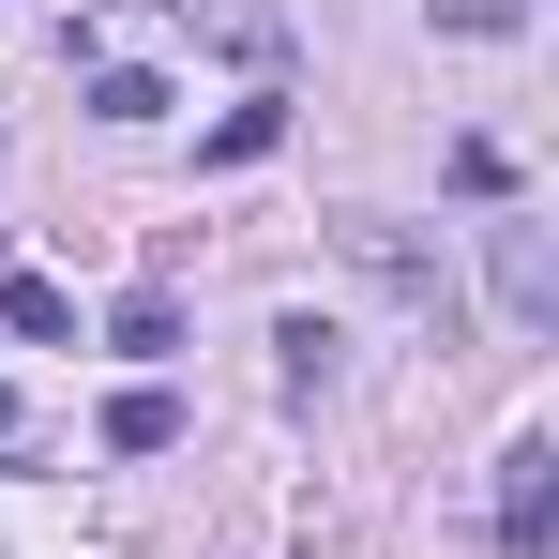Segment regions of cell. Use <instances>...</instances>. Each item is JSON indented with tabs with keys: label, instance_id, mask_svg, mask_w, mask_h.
<instances>
[{
	"label": "cell",
	"instance_id": "obj_6",
	"mask_svg": "<svg viewBox=\"0 0 559 559\" xmlns=\"http://www.w3.org/2000/svg\"><path fill=\"white\" fill-rule=\"evenodd\" d=\"M0 318H15L31 348H76V302H61V287H46V273H0Z\"/></svg>",
	"mask_w": 559,
	"mask_h": 559
},
{
	"label": "cell",
	"instance_id": "obj_9",
	"mask_svg": "<svg viewBox=\"0 0 559 559\" xmlns=\"http://www.w3.org/2000/svg\"><path fill=\"white\" fill-rule=\"evenodd\" d=\"M439 31H468V46H514V31H530V0H439Z\"/></svg>",
	"mask_w": 559,
	"mask_h": 559
},
{
	"label": "cell",
	"instance_id": "obj_5",
	"mask_svg": "<svg viewBox=\"0 0 559 559\" xmlns=\"http://www.w3.org/2000/svg\"><path fill=\"white\" fill-rule=\"evenodd\" d=\"M167 439H182V393H167V378H136V393L106 408V454H167Z\"/></svg>",
	"mask_w": 559,
	"mask_h": 559
},
{
	"label": "cell",
	"instance_id": "obj_7",
	"mask_svg": "<svg viewBox=\"0 0 559 559\" xmlns=\"http://www.w3.org/2000/svg\"><path fill=\"white\" fill-rule=\"evenodd\" d=\"M106 348H136V364H167V348H182V302H167V287H136V302L106 318Z\"/></svg>",
	"mask_w": 559,
	"mask_h": 559
},
{
	"label": "cell",
	"instance_id": "obj_1",
	"mask_svg": "<svg viewBox=\"0 0 559 559\" xmlns=\"http://www.w3.org/2000/svg\"><path fill=\"white\" fill-rule=\"evenodd\" d=\"M484 287H499V318H514V333H559V258H545V227H530V212H499V227H484Z\"/></svg>",
	"mask_w": 559,
	"mask_h": 559
},
{
	"label": "cell",
	"instance_id": "obj_8",
	"mask_svg": "<svg viewBox=\"0 0 559 559\" xmlns=\"http://www.w3.org/2000/svg\"><path fill=\"white\" fill-rule=\"evenodd\" d=\"M92 121H167V76H152V61H106V76H92Z\"/></svg>",
	"mask_w": 559,
	"mask_h": 559
},
{
	"label": "cell",
	"instance_id": "obj_10",
	"mask_svg": "<svg viewBox=\"0 0 559 559\" xmlns=\"http://www.w3.org/2000/svg\"><path fill=\"white\" fill-rule=\"evenodd\" d=\"M15 424H31V408H15V393H0V454H15Z\"/></svg>",
	"mask_w": 559,
	"mask_h": 559
},
{
	"label": "cell",
	"instance_id": "obj_4",
	"mask_svg": "<svg viewBox=\"0 0 559 559\" xmlns=\"http://www.w3.org/2000/svg\"><path fill=\"white\" fill-rule=\"evenodd\" d=\"M273 136H287V92H242L227 121H212V136H197V167H258Z\"/></svg>",
	"mask_w": 559,
	"mask_h": 559
},
{
	"label": "cell",
	"instance_id": "obj_2",
	"mask_svg": "<svg viewBox=\"0 0 559 559\" xmlns=\"http://www.w3.org/2000/svg\"><path fill=\"white\" fill-rule=\"evenodd\" d=\"M348 258H364V273L393 287V302H408V318H424V333H439V348H454V273H439V258H424V242H408V227H348Z\"/></svg>",
	"mask_w": 559,
	"mask_h": 559
},
{
	"label": "cell",
	"instance_id": "obj_3",
	"mask_svg": "<svg viewBox=\"0 0 559 559\" xmlns=\"http://www.w3.org/2000/svg\"><path fill=\"white\" fill-rule=\"evenodd\" d=\"M499 545H514V559L559 545V454H545V439H514V454H499Z\"/></svg>",
	"mask_w": 559,
	"mask_h": 559
}]
</instances>
